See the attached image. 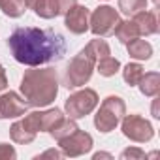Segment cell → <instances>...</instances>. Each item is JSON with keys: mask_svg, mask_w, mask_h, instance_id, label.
<instances>
[{"mask_svg": "<svg viewBox=\"0 0 160 160\" xmlns=\"http://www.w3.org/2000/svg\"><path fill=\"white\" fill-rule=\"evenodd\" d=\"M12 55L17 62L27 66H42L58 62L66 55L64 36L53 28L21 27L15 28L8 40Z\"/></svg>", "mask_w": 160, "mask_h": 160, "instance_id": "obj_1", "label": "cell"}, {"mask_svg": "<svg viewBox=\"0 0 160 160\" xmlns=\"http://www.w3.org/2000/svg\"><path fill=\"white\" fill-rule=\"evenodd\" d=\"M108 55H109V45L104 40H92L68 64L66 73H64V87L66 89H75V87L85 85L91 79L94 64L102 57H108Z\"/></svg>", "mask_w": 160, "mask_h": 160, "instance_id": "obj_2", "label": "cell"}, {"mask_svg": "<svg viewBox=\"0 0 160 160\" xmlns=\"http://www.w3.org/2000/svg\"><path fill=\"white\" fill-rule=\"evenodd\" d=\"M58 91L57 83V73L55 70H28L23 75L21 81V92L28 100V106L43 108L49 106Z\"/></svg>", "mask_w": 160, "mask_h": 160, "instance_id": "obj_3", "label": "cell"}, {"mask_svg": "<svg viewBox=\"0 0 160 160\" xmlns=\"http://www.w3.org/2000/svg\"><path fill=\"white\" fill-rule=\"evenodd\" d=\"M124 115V102L119 96H108L94 119V124L102 132H111Z\"/></svg>", "mask_w": 160, "mask_h": 160, "instance_id": "obj_4", "label": "cell"}, {"mask_svg": "<svg viewBox=\"0 0 160 160\" xmlns=\"http://www.w3.org/2000/svg\"><path fill=\"white\" fill-rule=\"evenodd\" d=\"M98 104V96L94 91L85 89V91H79L75 94H72L66 100V111L70 119H79V117H85L87 113H91Z\"/></svg>", "mask_w": 160, "mask_h": 160, "instance_id": "obj_5", "label": "cell"}, {"mask_svg": "<svg viewBox=\"0 0 160 160\" xmlns=\"http://www.w3.org/2000/svg\"><path fill=\"white\" fill-rule=\"evenodd\" d=\"M91 30L96 36H109L115 32V27L119 25V13L109 6H100L91 15Z\"/></svg>", "mask_w": 160, "mask_h": 160, "instance_id": "obj_6", "label": "cell"}, {"mask_svg": "<svg viewBox=\"0 0 160 160\" xmlns=\"http://www.w3.org/2000/svg\"><path fill=\"white\" fill-rule=\"evenodd\" d=\"M122 132L134 141H149L152 138V126L139 115H128L122 122Z\"/></svg>", "mask_w": 160, "mask_h": 160, "instance_id": "obj_7", "label": "cell"}, {"mask_svg": "<svg viewBox=\"0 0 160 160\" xmlns=\"http://www.w3.org/2000/svg\"><path fill=\"white\" fill-rule=\"evenodd\" d=\"M60 147L64 149L66 154H70V156H79V154L91 151V147H92V138L77 128L75 132H72L70 136H66V138L60 139Z\"/></svg>", "mask_w": 160, "mask_h": 160, "instance_id": "obj_8", "label": "cell"}, {"mask_svg": "<svg viewBox=\"0 0 160 160\" xmlns=\"http://www.w3.org/2000/svg\"><path fill=\"white\" fill-rule=\"evenodd\" d=\"M73 4H75V0H36L32 4V10L40 17L51 19V17L66 13Z\"/></svg>", "mask_w": 160, "mask_h": 160, "instance_id": "obj_9", "label": "cell"}, {"mask_svg": "<svg viewBox=\"0 0 160 160\" xmlns=\"http://www.w3.org/2000/svg\"><path fill=\"white\" fill-rule=\"evenodd\" d=\"M27 109H28V102L21 100L17 92H6L0 96V119L25 115Z\"/></svg>", "mask_w": 160, "mask_h": 160, "instance_id": "obj_10", "label": "cell"}, {"mask_svg": "<svg viewBox=\"0 0 160 160\" xmlns=\"http://www.w3.org/2000/svg\"><path fill=\"white\" fill-rule=\"evenodd\" d=\"M89 17L91 12L85 6H77L73 4L68 12H66V27L73 32V34H83L89 28Z\"/></svg>", "mask_w": 160, "mask_h": 160, "instance_id": "obj_11", "label": "cell"}, {"mask_svg": "<svg viewBox=\"0 0 160 160\" xmlns=\"http://www.w3.org/2000/svg\"><path fill=\"white\" fill-rule=\"evenodd\" d=\"M134 19V25L138 27V32L139 34H145V36H149V34H156L158 32V21H156V13L154 12H145V10H141V12H138L136 15H132Z\"/></svg>", "mask_w": 160, "mask_h": 160, "instance_id": "obj_12", "label": "cell"}, {"mask_svg": "<svg viewBox=\"0 0 160 160\" xmlns=\"http://www.w3.org/2000/svg\"><path fill=\"white\" fill-rule=\"evenodd\" d=\"M138 85H139V89H141V92L145 96H156L158 91H160V75L156 72L143 73Z\"/></svg>", "mask_w": 160, "mask_h": 160, "instance_id": "obj_13", "label": "cell"}, {"mask_svg": "<svg viewBox=\"0 0 160 160\" xmlns=\"http://www.w3.org/2000/svg\"><path fill=\"white\" fill-rule=\"evenodd\" d=\"M126 45H128V53H130V57H134V58H138V60H147V58L152 55V47H151V43L145 42V40L134 38V40L128 42Z\"/></svg>", "mask_w": 160, "mask_h": 160, "instance_id": "obj_14", "label": "cell"}, {"mask_svg": "<svg viewBox=\"0 0 160 160\" xmlns=\"http://www.w3.org/2000/svg\"><path fill=\"white\" fill-rule=\"evenodd\" d=\"M115 36L119 38L121 43H128L134 38H138L139 32H138V27L134 25V21H122V23L119 21V25L115 27Z\"/></svg>", "mask_w": 160, "mask_h": 160, "instance_id": "obj_15", "label": "cell"}, {"mask_svg": "<svg viewBox=\"0 0 160 160\" xmlns=\"http://www.w3.org/2000/svg\"><path fill=\"white\" fill-rule=\"evenodd\" d=\"M25 8V0H0V10L10 17H21Z\"/></svg>", "mask_w": 160, "mask_h": 160, "instance_id": "obj_16", "label": "cell"}, {"mask_svg": "<svg viewBox=\"0 0 160 160\" xmlns=\"http://www.w3.org/2000/svg\"><path fill=\"white\" fill-rule=\"evenodd\" d=\"M98 72H100V75H106V77H109V75H115L117 72H119V68H121V64H119V60L117 58H113V57H102L98 62Z\"/></svg>", "mask_w": 160, "mask_h": 160, "instance_id": "obj_17", "label": "cell"}, {"mask_svg": "<svg viewBox=\"0 0 160 160\" xmlns=\"http://www.w3.org/2000/svg\"><path fill=\"white\" fill-rule=\"evenodd\" d=\"M77 130V126H75V122L73 121H66V119H62L58 124H55L49 132H51V136L55 138V139H62V138H66V136H70L72 132H75Z\"/></svg>", "mask_w": 160, "mask_h": 160, "instance_id": "obj_18", "label": "cell"}, {"mask_svg": "<svg viewBox=\"0 0 160 160\" xmlns=\"http://www.w3.org/2000/svg\"><path fill=\"white\" fill-rule=\"evenodd\" d=\"M147 6V0H119V10L124 15H136L138 12L145 10Z\"/></svg>", "mask_w": 160, "mask_h": 160, "instance_id": "obj_19", "label": "cell"}, {"mask_svg": "<svg viewBox=\"0 0 160 160\" xmlns=\"http://www.w3.org/2000/svg\"><path fill=\"white\" fill-rule=\"evenodd\" d=\"M122 75H124V81L128 85H138L139 79H141V75H143V68L139 64H136V62L134 64H126Z\"/></svg>", "mask_w": 160, "mask_h": 160, "instance_id": "obj_20", "label": "cell"}, {"mask_svg": "<svg viewBox=\"0 0 160 160\" xmlns=\"http://www.w3.org/2000/svg\"><path fill=\"white\" fill-rule=\"evenodd\" d=\"M0 158H15V151L6 143H0Z\"/></svg>", "mask_w": 160, "mask_h": 160, "instance_id": "obj_21", "label": "cell"}, {"mask_svg": "<svg viewBox=\"0 0 160 160\" xmlns=\"http://www.w3.org/2000/svg\"><path fill=\"white\" fill-rule=\"evenodd\" d=\"M8 87V79H6V72H4V68L0 66V91L2 89H6Z\"/></svg>", "mask_w": 160, "mask_h": 160, "instance_id": "obj_22", "label": "cell"}, {"mask_svg": "<svg viewBox=\"0 0 160 160\" xmlns=\"http://www.w3.org/2000/svg\"><path fill=\"white\" fill-rule=\"evenodd\" d=\"M124 156H139V158H143V152H141L139 149H132V151L128 149V151L122 152V158H124Z\"/></svg>", "mask_w": 160, "mask_h": 160, "instance_id": "obj_23", "label": "cell"}, {"mask_svg": "<svg viewBox=\"0 0 160 160\" xmlns=\"http://www.w3.org/2000/svg\"><path fill=\"white\" fill-rule=\"evenodd\" d=\"M42 156H60V152H55V151H47L45 154H42Z\"/></svg>", "mask_w": 160, "mask_h": 160, "instance_id": "obj_24", "label": "cell"}, {"mask_svg": "<svg viewBox=\"0 0 160 160\" xmlns=\"http://www.w3.org/2000/svg\"><path fill=\"white\" fill-rule=\"evenodd\" d=\"M154 4H158V0H154Z\"/></svg>", "mask_w": 160, "mask_h": 160, "instance_id": "obj_25", "label": "cell"}]
</instances>
